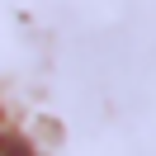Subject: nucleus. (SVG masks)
Returning a JSON list of instances; mask_svg holds the SVG:
<instances>
[{"mask_svg":"<svg viewBox=\"0 0 156 156\" xmlns=\"http://www.w3.org/2000/svg\"><path fill=\"white\" fill-rule=\"evenodd\" d=\"M0 156H33V151H29V142H24V137L0 133Z\"/></svg>","mask_w":156,"mask_h":156,"instance_id":"nucleus-1","label":"nucleus"}]
</instances>
